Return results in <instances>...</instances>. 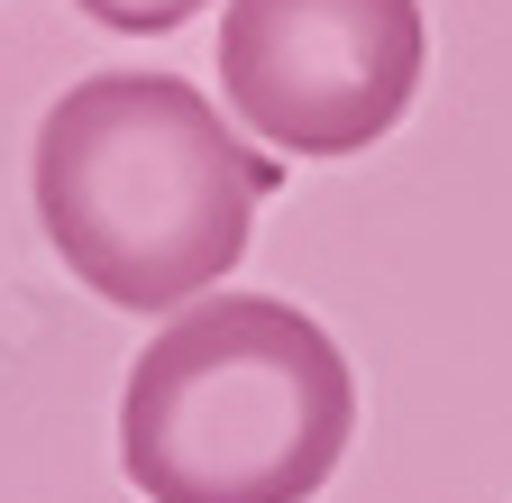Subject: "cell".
I'll list each match as a JSON object with an SVG mask.
<instances>
[{
  "mask_svg": "<svg viewBox=\"0 0 512 503\" xmlns=\"http://www.w3.org/2000/svg\"><path fill=\"white\" fill-rule=\"evenodd\" d=\"M37 220L74 284L119 311H183L220 293L275 202V156H256L183 74H92L37 119Z\"/></svg>",
  "mask_w": 512,
  "mask_h": 503,
  "instance_id": "6da1fadb",
  "label": "cell"
},
{
  "mask_svg": "<svg viewBox=\"0 0 512 503\" xmlns=\"http://www.w3.org/2000/svg\"><path fill=\"white\" fill-rule=\"evenodd\" d=\"M357 439V375L311 311L202 293L119 385V467L147 503H311Z\"/></svg>",
  "mask_w": 512,
  "mask_h": 503,
  "instance_id": "7a4b0ae2",
  "label": "cell"
},
{
  "mask_svg": "<svg viewBox=\"0 0 512 503\" xmlns=\"http://www.w3.org/2000/svg\"><path fill=\"white\" fill-rule=\"evenodd\" d=\"M430 65L421 0H229L220 92L275 156H357L403 129Z\"/></svg>",
  "mask_w": 512,
  "mask_h": 503,
  "instance_id": "3957f363",
  "label": "cell"
},
{
  "mask_svg": "<svg viewBox=\"0 0 512 503\" xmlns=\"http://www.w3.org/2000/svg\"><path fill=\"white\" fill-rule=\"evenodd\" d=\"M74 10H83L92 28H110V37H165V28H183L192 10H211V0H74Z\"/></svg>",
  "mask_w": 512,
  "mask_h": 503,
  "instance_id": "277c9868",
  "label": "cell"
}]
</instances>
